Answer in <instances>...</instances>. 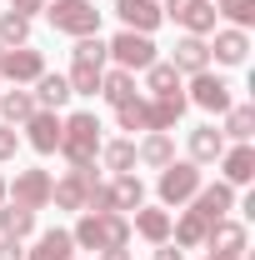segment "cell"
Instances as JSON below:
<instances>
[{
	"label": "cell",
	"mask_w": 255,
	"mask_h": 260,
	"mask_svg": "<svg viewBox=\"0 0 255 260\" xmlns=\"http://www.w3.org/2000/svg\"><path fill=\"white\" fill-rule=\"evenodd\" d=\"M70 240H75V250H125L130 245V220L120 210H80V220L70 230Z\"/></svg>",
	"instance_id": "obj_1"
},
{
	"label": "cell",
	"mask_w": 255,
	"mask_h": 260,
	"mask_svg": "<svg viewBox=\"0 0 255 260\" xmlns=\"http://www.w3.org/2000/svg\"><path fill=\"white\" fill-rule=\"evenodd\" d=\"M60 155L70 160V170H75V165H95V155H100V120L90 110H75V115L60 120Z\"/></svg>",
	"instance_id": "obj_2"
},
{
	"label": "cell",
	"mask_w": 255,
	"mask_h": 260,
	"mask_svg": "<svg viewBox=\"0 0 255 260\" xmlns=\"http://www.w3.org/2000/svg\"><path fill=\"white\" fill-rule=\"evenodd\" d=\"M45 20L60 35H100V10L95 0H45Z\"/></svg>",
	"instance_id": "obj_3"
},
{
	"label": "cell",
	"mask_w": 255,
	"mask_h": 260,
	"mask_svg": "<svg viewBox=\"0 0 255 260\" xmlns=\"http://www.w3.org/2000/svg\"><path fill=\"white\" fill-rule=\"evenodd\" d=\"M105 50H110V60H115V70H150V65L160 60L155 55V40L150 35H135V30H120L115 40H105Z\"/></svg>",
	"instance_id": "obj_4"
},
{
	"label": "cell",
	"mask_w": 255,
	"mask_h": 260,
	"mask_svg": "<svg viewBox=\"0 0 255 260\" xmlns=\"http://www.w3.org/2000/svg\"><path fill=\"white\" fill-rule=\"evenodd\" d=\"M160 15L175 20L185 35H210L215 30V0H160Z\"/></svg>",
	"instance_id": "obj_5"
},
{
	"label": "cell",
	"mask_w": 255,
	"mask_h": 260,
	"mask_svg": "<svg viewBox=\"0 0 255 260\" xmlns=\"http://www.w3.org/2000/svg\"><path fill=\"white\" fill-rule=\"evenodd\" d=\"M50 185H55L50 170H15V180H5V195L20 210H45L50 205Z\"/></svg>",
	"instance_id": "obj_6"
},
{
	"label": "cell",
	"mask_w": 255,
	"mask_h": 260,
	"mask_svg": "<svg viewBox=\"0 0 255 260\" xmlns=\"http://www.w3.org/2000/svg\"><path fill=\"white\" fill-rule=\"evenodd\" d=\"M235 85L230 80H220L215 70H200V75H190V90H185V100L190 105H200V110H210V115H225L230 105H235V95H230Z\"/></svg>",
	"instance_id": "obj_7"
},
{
	"label": "cell",
	"mask_w": 255,
	"mask_h": 260,
	"mask_svg": "<svg viewBox=\"0 0 255 260\" xmlns=\"http://www.w3.org/2000/svg\"><path fill=\"white\" fill-rule=\"evenodd\" d=\"M90 185H100L95 165H75V170H65L60 180L50 185V205H60V210H85V195Z\"/></svg>",
	"instance_id": "obj_8"
},
{
	"label": "cell",
	"mask_w": 255,
	"mask_h": 260,
	"mask_svg": "<svg viewBox=\"0 0 255 260\" xmlns=\"http://www.w3.org/2000/svg\"><path fill=\"white\" fill-rule=\"evenodd\" d=\"M200 185H205V180H200V165L195 160H170L160 170V200H165V205H185Z\"/></svg>",
	"instance_id": "obj_9"
},
{
	"label": "cell",
	"mask_w": 255,
	"mask_h": 260,
	"mask_svg": "<svg viewBox=\"0 0 255 260\" xmlns=\"http://www.w3.org/2000/svg\"><path fill=\"white\" fill-rule=\"evenodd\" d=\"M45 75V55L30 45H5L0 55V80H15V85H35Z\"/></svg>",
	"instance_id": "obj_10"
},
{
	"label": "cell",
	"mask_w": 255,
	"mask_h": 260,
	"mask_svg": "<svg viewBox=\"0 0 255 260\" xmlns=\"http://www.w3.org/2000/svg\"><path fill=\"white\" fill-rule=\"evenodd\" d=\"M205 245H210V255H230V260H245V245H250V235L240 220H210L205 225Z\"/></svg>",
	"instance_id": "obj_11"
},
{
	"label": "cell",
	"mask_w": 255,
	"mask_h": 260,
	"mask_svg": "<svg viewBox=\"0 0 255 260\" xmlns=\"http://www.w3.org/2000/svg\"><path fill=\"white\" fill-rule=\"evenodd\" d=\"M190 210L210 225V220H225L230 210H235V185H225V180H215V185H200V190L190 195Z\"/></svg>",
	"instance_id": "obj_12"
},
{
	"label": "cell",
	"mask_w": 255,
	"mask_h": 260,
	"mask_svg": "<svg viewBox=\"0 0 255 260\" xmlns=\"http://www.w3.org/2000/svg\"><path fill=\"white\" fill-rule=\"evenodd\" d=\"M25 140L35 155H55L60 150V110H35L25 120Z\"/></svg>",
	"instance_id": "obj_13"
},
{
	"label": "cell",
	"mask_w": 255,
	"mask_h": 260,
	"mask_svg": "<svg viewBox=\"0 0 255 260\" xmlns=\"http://www.w3.org/2000/svg\"><path fill=\"white\" fill-rule=\"evenodd\" d=\"M115 15H120V30H135V35H150L165 20L160 0H115Z\"/></svg>",
	"instance_id": "obj_14"
},
{
	"label": "cell",
	"mask_w": 255,
	"mask_h": 260,
	"mask_svg": "<svg viewBox=\"0 0 255 260\" xmlns=\"http://www.w3.org/2000/svg\"><path fill=\"white\" fill-rule=\"evenodd\" d=\"M170 65H175L180 75H200V70H210V45H205V35H180L175 50H170Z\"/></svg>",
	"instance_id": "obj_15"
},
{
	"label": "cell",
	"mask_w": 255,
	"mask_h": 260,
	"mask_svg": "<svg viewBox=\"0 0 255 260\" xmlns=\"http://www.w3.org/2000/svg\"><path fill=\"white\" fill-rule=\"evenodd\" d=\"M220 180H225V185H250V180H255V150H250V140L220 155Z\"/></svg>",
	"instance_id": "obj_16"
},
{
	"label": "cell",
	"mask_w": 255,
	"mask_h": 260,
	"mask_svg": "<svg viewBox=\"0 0 255 260\" xmlns=\"http://www.w3.org/2000/svg\"><path fill=\"white\" fill-rule=\"evenodd\" d=\"M135 160L150 165V170H165V165L175 160V140H170V130H150V135L135 145Z\"/></svg>",
	"instance_id": "obj_17"
},
{
	"label": "cell",
	"mask_w": 255,
	"mask_h": 260,
	"mask_svg": "<svg viewBox=\"0 0 255 260\" xmlns=\"http://www.w3.org/2000/svg\"><path fill=\"white\" fill-rule=\"evenodd\" d=\"M245 55H250V35L245 30H215V45H210V60L220 65H245Z\"/></svg>",
	"instance_id": "obj_18"
},
{
	"label": "cell",
	"mask_w": 255,
	"mask_h": 260,
	"mask_svg": "<svg viewBox=\"0 0 255 260\" xmlns=\"http://www.w3.org/2000/svg\"><path fill=\"white\" fill-rule=\"evenodd\" d=\"M25 260H75L70 230H40L35 235V250H25Z\"/></svg>",
	"instance_id": "obj_19"
},
{
	"label": "cell",
	"mask_w": 255,
	"mask_h": 260,
	"mask_svg": "<svg viewBox=\"0 0 255 260\" xmlns=\"http://www.w3.org/2000/svg\"><path fill=\"white\" fill-rule=\"evenodd\" d=\"M105 190H110V205H115V210H140V205H145V185H140V175H135V170L115 175Z\"/></svg>",
	"instance_id": "obj_20"
},
{
	"label": "cell",
	"mask_w": 255,
	"mask_h": 260,
	"mask_svg": "<svg viewBox=\"0 0 255 260\" xmlns=\"http://www.w3.org/2000/svg\"><path fill=\"white\" fill-rule=\"evenodd\" d=\"M220 155H225V135L215 125H195L190 130V160L210 165V160H220Z\"/></svg>",
	"instance_id": "obj_21"
},
{
	"label": "cell",
	"mask_w": 255,
	"mask_h": 260,
	"mask_svg": "<svg viewBox=\"0 0 255 260\" xmlns=\"http://www.w3.org/2000/svg\"><path fill=\"white\" fill-rule=\"evenodd\" d=\"M135 235H145L150 245H165V240H170V210L140 205V210H135Z\"/></svg>",
	"instance_id": "obj_22"
},
{
	"label": "cell",
	"mask_w": 255,
	"mask_h": 260,
	"mask_svg": "<svg viewBox=\"0 0 255 260\" xmlns=\"http://www.w3.org/2000/svg\"><path fill=\"white\" fill-rule=\"evenodd\" d=\"M145 90H150V95H180V90H185V75L170 60H155L145 70Z\"/></svg>",
	"instance_id": "obj_23"
},
{
	"label": "cell",
	"mask_w": 255,
	"mask_h": 260,
	"mask_svg": "<svg viewBox=\"0 0 255 260\" xmlns=\"http://www.w3.org/2000/svg\"><path fill=\"white\" fill-rule=\"evenodd\" d=\"M35 110H40V105H35L30 90H20V85H15V90H0V115H5V125H25Z\"/></svg>",
	"instance_id": "obj_24"
},
{
	"label": "cell",
	"mask_w": 255,
	"mask_h": 260,
	"mask_svg": "<svg viewBox=\"0 0 255 260\" xmlns=\"http://www.w3.org/2000/svg\"><path fill=\"white\" fill-rule=\"evenodd\" d=\"M65 100H70V80L55 75V70H45V75L35 80V105H40V110H60Z\"/></svg>",
	"instance_id": "obj_25"
},
{
	"label": "cell",
	"mask_w": 255,
	"mask_h": 260,
	"mask_svg": "<svg viewBox=\"0 0 255 260\" xmlns=\"http://www.w3.org/2000/svg\"><path fill=\"white\" fill-rule=\"evenodd\" d=\"M95 160L105 170H115V175H125V170H135V140H100Z\"/></svg>",
	"instance_id": "obj_26"
},
{
	"label": "cell",
	"mask_w": 255,
	"mask_h": 260,
	"mask_svg": "<svg viewBox=\"0 0 255 260\" xmlns=\"http://www.w3.org/2000/svg\"><path fill=\"white\" fill-rule=\"evenodd\" d=\"M220 135H225V140H235V145H245V140L255 135V105H230Z\"/></svg>",
	"instance_id": "obj_27"
},
{
	"label": "cell",
	"mask_w": 255,
	"mask_h": 260,
	"mask_svg": "<svg viewBox=\"0 0 255 260\" xmlns=\"http://www.w3.org/2000/svg\"><path fill=\"white\" fill-rule=\"evenodd\" d=\"M170 235H175L180 250H200V245H205V220H200L195 210H185L180 220H170Z\"/></svg>",
	"instance_id": "obj_28"
},
{
	"label": "cell",
	"mask_w": 255,
	"mask_h": 260,
	"mask_svg": "<svg viewBox=\"0 0 255 260\" xmlns=\"http://www.w3.org/2000/svg\"><path fill=\"white\" fill-rule=\"evenodd\" d=\"M100 95L110 100V105L135 100V75H130V70H105V75H100Z\"/></svg>",
	"instance_id": "obj_29"
},
{
	"label": "cell",
	"mask_w": 255,
	"mask_h": 260,
	"mask_svg": "<svg viewBox=\"0 0 255 260\" xmlns=\"http://www.w3.org/2000/svg\"><path fill=\"white\" fill-rule=\"evenodd\" d=\"M115 125L120 130H145V135H150V100L135 95V100H125V105H115Z\"/></svg>",
	"instance_id": "obj_30"
},
{
	"label": "cell",
	"mask_w": 255,
	"mask_h": 260,
	"mask_svg": "<svg viewBox=\"0 0 255 260\" xmlns=\"http://www.w3.org/2000/svg\"><path fill=\"white\" fill-rule=\"evenodd\" d=\"M105 60H110V50H105L100 35H80L75 50H70V65H95V70H105Z\"/></svg>",
	"instance_id": "obj_31"
},
{
	"label": "cell",
	"mask_w": 255,
	"mask_h": 260,
	"mask_svg": "<svg viewBox=\"0 0 255 260\" xmlns=\"http://www.w3.org/2000/svg\"><path fill=\"white\" fill-rule=\"evenodd\" d=\"M30 230H35V210H20V205H5V210H0V235L25 240Z\"/></svg>",
	"instance_id": "obj_32"
},
{
	"label": "cell",
	"mask_w": 255,
	"mask_h": 260,
	"mask_svg": "<svg viewBox=\"0 0 255 260\" xmlns=\"http://www.w3.org/2000/svg\"><path fill=\"white\" fill-rule=\"evenodd\" d=\"M215 15H225L235 30H250L255 25V0H215Z\"/></svg>",
	"instance_id": "obj_33"
},
{
	"label": "cell",
	"mask_w": 255,
	"mask_h": 260,
	"mask_svg": "<svg viewBox=\"0 0 255 260\" xmlns=\"http://www.w3.org/2000/svg\"><path fill=\"white\" fill-rule=\"evenodd\" d=\"M100 75L105 70H95V65H70V95H100Z\"/></svg>",
	"instance_id": "obj_34"
},
{
	"label": "cell",
	"mask_w": 255,
	"mask_h": 260,
	"mask_svg": "<svg viewBox=\"0 0 255 260\" xmlns=\"http://www.w3.org/2000/svg\"><path fill=\"white\" fill-rule=\"evenodd\" d=\"M0 45H30V20L15 15V10H5L0 15Z\"/></svg>",
	"instance_id": "obj_35"
},
{
	"label": "cell",
	"mask_w": 255,
	"mask_h": 260,
	"mask_svg": "<svg viewBox=\"0 0 255 260\" xmlns=\"http://www.w3.org/2000/svg\"><path fill=\"white\" fill-rule=\"evenodd\" d=\"M15 150H20V130L0 120V165H5V160H15Z\"/></svg>",
	"instance_id": "obj_36"
},
{
	"label": "cell",
	"mask_w": 255,
	"mask_h": 260,
	"mask_svg": "<svg viewBox=\"0 0 255 260\" xmlns=\"http://www.w3.org/2000/svg\"><path fill=\"white\" fill-rule=\"evenodd\" d=\"M0 260H25V240H10V235H0Z\"/></svg>",
	"instance_id": "obj_37"
},
{
	"label": "cell",
	"mask_w": 255,
	"mask_h": 260,
	"mask_svg": "<svg viewBox=\"0 0 255 260\" xmlns=\"http://www.w3.org/2000/svg\"><path fill=\"white\" fill-rule=\"evenodd\" d=\"M150 260H185V250L175 245V240H165V245H155V255Z\"/></svg>",
	"instance_id": "obj_38"
},
{
	"label": "cell",
	"mask_w": 255,
	"mask_h": 260,
	"mask_svg": "<svg viewBox=\"0 0 255 260\" xmlns=\"http://www.w3.org/2000/svg\"><path fill=\"white\" fill-rule=\"evenodd\" d=\"M10 10H15V15H25V20H30L35 10H45V0H10Z\"/></svg>",
	"instance_id": "obj_39"
},
{
	"label": "cell",
	"mask_w": 255,
	"mask_h": 260,
	"mask_svg": "<svg viewBox=\"0 0 255 260\" xmlns=\"http://www.w3.org/2000/svg\"><path fill=\"white\" fill-rule=\"evenodd\" d=\"M100 260H130V250H100Z\"/></svg>",
	"instance_id": "obj_40"
},
{
	"label": "cell",
	"mask_w": 255,
	"mask_h": 260,
	"mask_svg": "<svg viewBox=\"0 0 255 260\" xmlns=\"http://www.w3.org/2000/svg\"><path fill=\"white\" fill-rule=\"evenodd\" d=\"M0 200H5V175H0Z\"/></svg>",
	"instance_id": "obj_41"
},
{
	"label": "cell",
	"mask_w": 255,
	"mask_h": 260,
	"mask_svg": "<svg viewBox=\"0 0 255 260\" xmlns=\"http://www.w3.org/2000/svg\"><path fill=\"white\" fill-rule=\"evenodd\" d=\"M205 260H230V255H205Z\"/></svg>",
	"instance_id": "obj_42"
},
{
	"label": "cell",
	"mask_w": 255,
	"mask_h": 260,
	"mask_svg": "<svg viewBox=\"0 0 255 260\" xmlns=\"http://www.w3.org/2000/svg\"><path fill=\"white\" fill-rule=\"evenodd\" d=\"M0 55H5V45H0Z\"/></svg>",
	"instance_id": "obj_43"
}]
</instances>
